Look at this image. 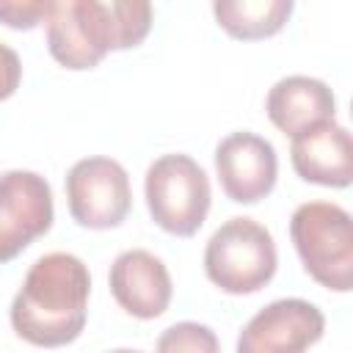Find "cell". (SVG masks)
Instances as JSON below:
<instances>
[{"mask_svg":"<svg viewBox=\"0 0 353 353\" xmlns=\"http://www.w3.org/2000/svg\"><path fill=\"white\" fill-rule=\"evenodd\" d=\"M146 207L152 221L176 237H190L201 229L210 212V179L188 154H163L146 168Z\"/></svg>","mask_w":353,"mask_h":353,"instance_id":"5","label":"cell"},{"mask_svg":"<svg viewBox=\"0 0 353 353\" xmlns=\"http://www.w3.org/2000/svg\"><path fill=\"white\" fill-rule=\"evenodd\" d=\"M290 237L303 270L334 292L353 287L350 212L331 201H306L290 218Z\"/></svg>","mask_w":353,"mask_h":353,"instance_id":"3","label":"cell"},{"mask_svg":"<svg viewBox=\"0 0 353 353\" xmlns=\"http://www.w3.org/2000/svg\"><path fill=\"white\" fill-rule=\"evenodd\" d=\"M91 276L80 256L52 251L39 256L11 303V325L36 347H61L80 336Z\"/></svg>","mask_w":353,"mask_h":353,"instance_id":"1","label":"cell"},{"mask_svg":"<svg viewBox=\"0 0 353 353\" xmlns=\"http://www.w3.org/2000/svg\"><path fill=\"white\" fill-rule=\"evenodd\" d=\"M50 0H0V22L14 30H30L47 19Z\"/></svg>","mask_w":353,"mask_h":353,"instance_id":"15","label":"cell"},{"mask_svg":"<svg viewBox=\"0 0 353 353\" xmlns=\"http://www.w3.org/2000/svg\"><path fill=\"white\" fill-rule=\"evenodd\" d=\"M292 168L301 179L323 188H347L353 179V141L342 124L325 121L292 138Z\"/></svg>","mask_w":353,"mask_h":353,"instance_id":"11","label":"cell"},{"mask_svg":"<svg viewBox=\"0 0 353 353\" xmlns=\"http://www.w3.org/2000/svg\"><path fill=\"white\" fill-rule=\"evenodd\" d=\"M110 353H141V350H130V347H119V350H110Z\"/></svg>","mask_w":353,"mask_h":353,"instance_id":"17","label":"cell"},{"mask_svg":"<svg viewBox=\"0 0 353 353\" xmlns=\"http://www.w3.org/2000/svg\"><path fill=\"white\" fill-rule=\"evenodd\" d=\"M265 110H268V119L284 135L295 138L312 127L334 121L336 99L323 80L306 77V74H290V77H281L268 91Z\"/></svg>","mask_w":353,"mask_h":353,"instance_id":"12","label":"cell"},{"mask_svg":"<svg viewBox=\"0 0 353 353\" xmlns=\"http://www.w3.org/2000/svg\"><path fill=\"white\" fill-rule=\"evenodd\" d=\"M66 204L72 218L85 229L119 226L132 207L124 165L110 157L77 160L66 174Z\"/></svg>","mask_w":353,"mask_h":353,"instance_id":"6","label":"cell"},{"mask_svg":"<svg viewBox=\"0 0 353 353\" xmlns=\"http://www.w3.org/2000/svg\"><path fill=\"white\" fill-rule=\"evenodd\" d=\"M218 25L243 41L279 33L292 14V0H218L212 3Z\"/></svg>","mask_w":353,"mask_h":353,"instance_id":"13","label":"cell"},{"mask_svg":"<svg viewBox=\"0 0 353 353\" xmlns=\"http://www.w3.org/2000/svg\"><path fill=\"white\" fill-rule=\"evenodd\" d=\"M19 80H22V63H19V55L0 41V102L8 99L17 88H19Z\"/></svg>","mask_w":353,"mask_h":353,"instance_id":"16","label":"cell"},{"mask_svg":"<svg viewBox=\"0 0 353 353\" xmlns=\"http://www.w3.org/2000/svg\"><path fill=\"white\" fill-rule=\"evenodd\" d=\"M52 190L36 171L0 174V262L19 256L52 226Z\"/></svg>","mask_w":353,"mask_h":353,"instance_id":"7","label":"cell"},{"mask_svg":"<svg viewBox=\"0 0 353 353\" xmlns=\"http://www.w3.org/2000/svg\"><path fill=\"white\" fill-rule=\"evenodd\" d=\"M50 55L66 69H94L110 50L138 47L152 28L143 0H58L47 19Z\"/></svg>","mask_w":353,"mask_h":353,"instance_id":"2","label":"cell"},{"mask_svg":"<svg viewBox=\"0 0 353 353\" xmlns=\"http://www.w3.org/2000/svg\"><path fill=\"white\" fill-rule=\"evenodd\" d=\"M273 234L254 218H229L221 223L204 248L207 279L229 295H251L276 273Z\"/></svg>","mask_w":353,"mask_h":353,"instance_id":"4","label":"cell"},{"mask_svg":"<svg viewBox=\"0 0 353 353\" xmlns=\"http://www.w3.org/2000/svg\"><path fill=\"white\" fill-rule=\"evenodd\" d=\"M108 284L116 303L138 320L160 317L168 309L171 292H174L171 276L163 259H157L143 248H130L119 254L110 265Z\"/></svg>","mask_w":353,"mask_h":353,"instance_id":"10","label":"cell"},{"mask_svg":"<svg viewBox=\"0 0 353 353\" xmlns=\"http://www.w3.org/2000/svg\"><path fill=\"white\" fill-rule=\"evenodd\" d=\"M325 331L323 312L303 298H281L259 309L237 336V353H306Z\"/></svg>","mask_w":353,"mask_h":353,"instance_id":"8","label":"cell"},{"mask_svg":"<svg viewBox=\"0 0 353 353\" xmlns=\"http://www.w3.org/2000/svg\"><path fill=\"white\" fill-rule=\"evenodd\" d=\"M215 171L223 193L232 201L256 204L276 185V149L256 132H232L215 146Z\"/></svg>","mask_w":353,"mask_h":353,"instance_id":"9","label":"cell"},{"mask_svg":"<svg viewBox=\"0 0 353 353\" xmlns=\"http://www.w3.org/2000/svg\"><path fill=\"white\" fill-rule=\"evenodd\" d=\"M154 353H221V345L212 328L185 320L160 334Z\"/></svg>","mask_w":353,"mask_h":353,"instance_id":"14","label":"cell"}]
</instances>
